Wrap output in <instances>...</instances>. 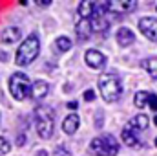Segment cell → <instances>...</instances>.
<instances>
[{"label":"cell","instance_id":"6da1fadb","mask_svg":"<svg viewBox=\"0 0 157 156\" xmlns=\"http://www.w3.org/2000/svg\"><path fill=\"white\" fill-rule=\"evenodd\" d=\"M99 88H101V96L106 103H115L119 97L122 96V84L121 77L115 72H106L99 77Z\"/></svg>","mask_w":157,"mask_h":156},{"label":"cell","instance_id":"7a4b0ae2","mask_svg":"<svg viewBox=\"0 0 157 156\" xmlns=\"http://www.w3.org/2000/svg\"><path fill=\"white\" fill-rule=\"evenodd\" d=\"M39 51H40L39 35L33 33V35H29L28 39L18 46V50H17V53H15V63H17L18 66H28V64H31V63L37 59Z\"/></svg>","mask_w":157,"mask_h":156},{"label":"cell","instance_id":"3957f363","mask_svg":"<svg viewBox=\"0 0 157 156\" xmlns=\"http://www.w3.org/2000/svg\"><path fill=\"white\" fill-rule=\"evenodd\" d=\"M88 153L91 156H115L119 153V142L112 134L97 136L90 142Z\"/></svg>","mask_w":157,"mask_h":156},{"label":"cell","instance_id":"277c9868","mask_svg":"<svg viewBox=\"0 0 157 156\" xmlns=\"http://www.w3.org/2000/svg\"><path fill=\"white\" fill-rule=\"evenodd\" d=\"M35 121H37V132L42 140H49L53 136L55 121H53V110L49 107H37L35 110Z\"/></svg>","mask_w":157,"mask_h":156},{"label":"cell","instance_id":"5b68a950","mask_svg":"<svg viewBox=\"0 0 157 156\" xmlns=\"http://www.w3.org/2000/svg\"><path fill=\"white\" fill-rule=\"evenodd\" d=\"M9 92L17 101H24L28 96H31V81L26 74L15 72L9 79Z\"/></svg>","mask_w":157,"mask_h":156},{"label":"cell","instance_id":"8992f818","mask_svg":"<svg viewBox=\"0 0 157 156\" xmlns=\"http://www.w3.org/2000/svg\"><path fill=\"white\" fill-rule=\"evenodd\" d=\"M139 30L146 39L157 42V18L154 17H144L139 20Z\"/></svg>","mask_w":157,"mask_h":156},{"label":"cell","instance_id":"52a82bcc","mask_svg":"<svg viewBox=\"0 0 157 156\" xmlns=\"http://www.w3.org/2000/svg\"><path fill=\"white\" fill-rule=\"evenodd\" d=\"M137 7V2L135 0H115V2H108V11L110 13H128V11H133Z\"/></svg>","mask_w":157,"mask_h":156},{"label":"cell","instance_id":"ba28073f","mask_svg":"<svg viewBox=\"0 0 157 156\" xmlns=\"http://www.w3.org/2000/svg\"><path fill=\"white\" fill-rule=\"evenodd\" d=\"M84 59H86V64L91 66V68H95V70H99V68H102L106 64V57L99 50H88L86 55H84Z\"/></svg>","mask_w":157,"mask_h":156},{"label":"cell","instance_id":"9c48e42d","mask_svg":"<svg viewBox=\"0 0 157 156\" xmlns=\"http://www.w3.org/2000/svg\"><path fill=\"white\" fill-rule=\"evenodd\" d=\"M75 31H77L78 40H88L91 37V31H93V26H91V20L90 18H80L75 26Z\"/></svg>","mask_w":157,"mask_h":156},{"label":"cell","instance_id":"30bf717a","mask_svg":"<svg viewBox=\"0 0 157 156\" xmlns=\"http://www.w3.org/2000/svg\"><path fill=\"white\" fill-rule=\"evenodd\" d=\"M48 92H49V84H48V81H35L33 84H31V97L35 99V101H42L46 96H48Z\"/></svg>","mask_w":157,"mask_h":156},{"label":"cell","instance_id":"8fae6325","mask_svg":"<svg viewBox=\"0 0 157 156\" xmlns=\"http://www.w3.org/2000/svg\"><path fill=\"white\" fill-rule=\"evenodd\" d=\"M122 142L128 145V147H133V149H139L141 147V142L137 138V130H133L132 127H124L122 129Z\"/></svg>","mask_w":157,"mask_h":156},{"label":"cell","instance_id":"7c38bea8","mask_svg":"<svg viewBox=\"0 0 157 156\" xmlns=\"http://www.w3.org/2000/svg\"><path fill=\"white\" fill-rule=\"evenodd\" d=\"M20 35H22L20 28H17V26L6 28V30L0 33V40H2L4 44H13V42H17V40L20 39Z\"/></svg>","mask_w":157,"mask_h":156},{"label":"cell","instance_id":"4fadbf2b","mask_svg":"<svg viewBox=\"0 0 157 156\" xmlns=\"http://www.w3.org/2000/svg\"><path fill=\"white\" fill-rule=\"evenodd\" d=\"M78 125H80V117L77 114H70V116L64 117V121H62V130L66 134H75Z\"/></svg>","mask_w":157,"mask_h":156},{"label":"cell","instance_id":"5bb4252c","mask_svg":"<svg viewBox=\"0 0 157 156\" xmlns=\"http://www.w3.org/2000/svg\"><path fill=\"white\" fill-rule=\"evenodd\" d=\"M115 37H117L119 46H122V48H126V46H130V44L135 42V35H133V31L130 28H121Z\"/></svg>","mask_w":157,"mask_h":156},{"label":"cell","instance_id":"9a60e30c","mask_svg":"<svg viewBox=\"0 0 157 156\" xmlns=\"http://www.w3.org/2000/svg\"><path fill=\"white\" fill-rule=\"evenodd\" d=\"M148 125H150V119H148L146 114H137L128 123V127H132L133 130H144V129H148Z\"/></svg>","mask_w":157,"mask_h":156},{"label":"cell","instance_id":"2e32d148","mask_svg":"<svg viewBox=\"0 0 157 156\" xmlns=\"http://www.w3.org/2000/svg\"><path fill=\"white\" fill-rule=\"evenodd\" d=\"M77 11H78V15H80V18H91L93 17V11H95V2H91V0L80 2Z\"/></svg>","mask_w":157,"mask_h":156},{"label":"cell","instance_id":"e0dca14e","mask_svg":"<svg viewBox=\"0 0 157 156\" xmlns=\"http://www.w3.org/2000/svg\"><path fill=\"white\" fill-rule=\"evenodd\" d=\"M143 68L150 74L152 79H157V57H150L143 61Z\"/></svg>","mask_w":157,"mask_h":156},{"label":"cell","instance_id":"ac0fdd59","mask_svg":"<svg viewBox=\"0 0 157 156\" xmlns=\"http://www.w3.org/2000/svg\"><path fill=\"white\" fill-rule=\"evenodd\" d=\"M68 50H71V40L68 39V37H59V39L55 40V51L64 53Z\"/></svg>","mask_w":157,"mask_h":156},{"label":"cell","instance_id":"d6986e66","mask_svg":"<svg viewBox=\"0 0 157 156\" xmlns=\"http://www.w3.org/2000/svg\"><path fill=\"white\" fill-rule=\"evenodd\" d=\"M150 101V92H137L135 94V97H133V103H135V107L137 109H144V105Z\"/></svg>","mask_w":157,"mask_h":156},{"label":"cell","instance_id":"ffe728a7","mask_svg":"<svg viewBox=\"0 0 157 156\" xmlns=\"http://www.w3.org/2000/svg\"><path fill=\"white\" fill-rule=\"evenodd\" d=\"M9 151H11V143H9L4 136H0V156L7 154Z\"/></svg>","mask_w":157,"mask_h":156},{"label":"cell","instance_id":"44dd1931","mask_svg":"<svg viewBox=\"0 0 157 156\" xmlns=\"http://www.w3.org/2000/svg\"><path fill=\"white\" fill-rule=\"evenodd\" d=\"M53 156H71V151L64 145H59L55 151H53Z\"/></svg>","mask_w":157,"mask_h":156},{"label":"cell","instance_id":"7402d4cb","mask_svg":"<svg viewBox=\"0 0 157 156\" xmlns=\"http://www.w3.org/2000/svg\"><path fill=\"white\" fill-rule=\"evenodd\" d=\"M148 105H150L152 110H157V96L155 94H150V101H148Z\"/></svg>","mask_w":157,"mask_h":156},{"label":"cell","instance_id":"603a6c76","mask_svg":"<svg viewBox=\"0 0 157 156\" xmlns=\"http://www.w3.org/2000/svg\"><path fill=\"white\" fill-rule=\"evenodd\" d=\"M84 99H86V101H93V99H95V92H93V90H86V92H84Z\"/></svg>","mask_w":157,"mask_h":156},{"label":"cell","instance_id":"cb8c5ba5","mask_svg":"<svg viewBox=\"0 0 157 156\" xmlns=\"http://www.w3.org/2000/svg\"><path fill=\"white\" fill-rule=\"evenodd\" d=\"M102 123H104V119H102V112H97V119H95V127H97V129H101V127H102Z\"/></svg>","mask_w":157,"mask_h":156},{"label":"cell","instance_id":"d4e9b609","mask_svg":"<svg viewBox=\"0 0 157 156\" xmlns=\"http://www.w3.org/2000/svg\"><path fill=\"white\" fill-rule=\"evenodd\" d=\"M77 107H78L77 101H70V103H68V109H70V110H75Z\"/></svg>","mask_w":157,"mask_h":156},{"label":"cell","instance_id":"484cf974","mask_svg":"<svg viewBox=\"0 0 157 156\" xmlns=\"http://www.w3.org/2000/svg\"><path fill=\"white\" fill-rule=\"evenodd\" d=\"M24 140H26V138H24V134H18V138H17V143H18V145H24Z\"/></svg>","mask_w":157,"mask_h":156},{"label":"cell","instance_id":"4316f807","mask_svg":"<svg viewBox=\"0 0 157 156\" xmlns=\"http://www.w3.org/2000/svg\"><path fill=\"white\" fill-rule=\"evenodd\" d=\"M49 4H51V2H40V0L37 2V6H49Z\"/></svg>","mask_w":157,"mask_h":156},{"label":"cell","instance_id":"83f0119b","mask_svg":"<svg viewBox=\"0 0 157 156\" xmlns=\"http://www.w3.org/2000/svg\"><path fill=\"white\" fill-rule=\"evenodd\" d=\"M37 156H48V153H46V151H39V153H37Z\"/></svg>","mask_w":157,"mask_h":156},{"label":"cell","instance_id":"f1b7e54d","mask_svg":"<svg viewBox=\"0 0 157 156\" xmlns=\"http://www.w3.org/2000/svg\"><path fill=\"white\" fill-rule=\"evenodd\" d=\"M0 61H6V53H2V51H0Z\"/></svg>","mask_w":157,"mask_h":156},{"label":"cell","instance_id":"f546056e","mask_svg":"<svg viewBox=\"0 0 157 156\" xmlns=\"http://www.w3.org/2000/svg\"><path fill=\"white\" fill-rule=\"evenodd\" d=\"M154 123H155V127H157V116H155V117H154Z\"/></svg>","mask_w":157,"mask_h":156},{"label":"cell","instance_id":"4dcf8cb0","mask_svg":"<svg viewBox=\"0 0 157 156\" xmlns=\"http://www.w3.org/2000/svg\"><path fill=\"white\" fill-rule=\"evenodd\" d=\"M155 147H157V138H155Z\"/></svg>","mask_w":157,"mask_h":156}]
</instances>
